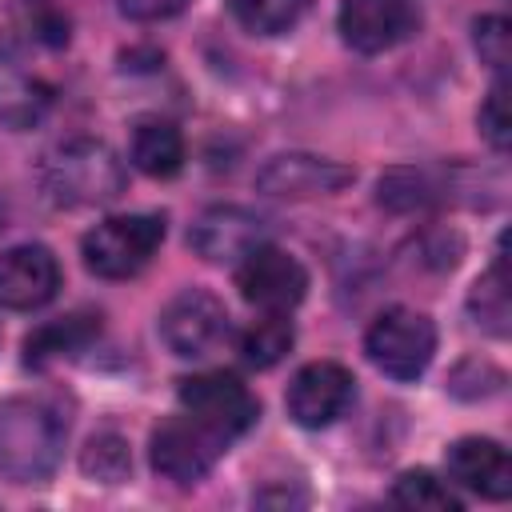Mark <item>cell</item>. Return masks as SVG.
<instances>
[{
  "label": "cell",
  "instance_id": "cell-15",
  "mask_svg": "<svg viewBox=\"0 0 512 512\" xmlns=\"http://www.w3.org/2000/svg\"><path fill=\"white\" fill-rule=\"evenodd\" d=\"M444 464L460 488H468L484 500H508L512 496V460L488 436H464V440L448 444Z\"/></svg>",
  "mask_w": 512,
  "mask_h": 512
},
{
  "label": "cell",
  "instance_id": "cell-19",
  "mask_svg": "<svg viewBox=\"0 0 512 512\" xmlns=\"http://www.w3.org/2000/svg\"><path fill=\"white\" fill-rule=\"evenodd\" d=\"M296 332H292V320L284 312H264L260 320L248 324V332L240 336V352L252 368H272L288 348H292Z\"/></svg>",
  "mask_w": 512,
  "mask_h": 512
},
{
  "label": "cell",
  "instance_id": "cell-10",
  "mask_svg": "<svg viewBox=\"0 0 512 512\" xmlns=\"http://www.w3.org/2000/svg\"><path fill=\"white\" fill-rule=\"evenodd\" d=\"M352 372L336 360H316L304 364L292 384H288V416L300 428H328L336 416H344V408L352 404Z\"/></svg>",
  "mask_w": 512,
  "mask_h": 512
},
{
  "label": "cell",
  "instance_id": "cell-18",
  "mask_svg": "<svg viewBox=\"0 0 512 512\" xmlns=\"http://www.w3.org/2000/svg\"><path fill=\"white\" fill-rule=\"evenodd\" d=\"M468 312L476 316L480 328H488L492 336H508V320H512V300H508V268H504V240L496 252V264L472 284L468 292Z\"/></svg>",
  "mask_w": 512,
  "mask_h": 512
},
{
  "label": "cell",
  "instance_id": "cell-23",
  "mask_svg": "<svg viewBox=\"0 0 512 512\" xmlns=\"http://www.w3.org/2000/svg\"><path fill=\"white\" fill-rule=\"evenodd\" d=\"M16 12H20V28H24L32 40H40V44H48V48L68 44V16H64L52 0H20Z\"/></svg>",
  "mask_w": 512,
  "mask_h": 512
},
{
  "label": "cell",
  "instance_id": "cell-24",
  "mask_svg": "<svg viewBox=\"0 0 512 512\" xmlns=\"http://www.w3.org/2000/svg\"><path fill=\"white\" fill-rule=\"evenodd\" d=\"M480 136L496 148V152H508V140H512V120H508V84L496 80L492 92L484 96L480 104Z\"/></svg>",
  "mask_w": 512,
  "mask_h": 512
},
{
  "label": "cell",
  "instance_id": "cell-1",
  "mask_svg": "<svg viewBox=\"0 0 512 512\" xmlns=\"http://www.w3.org/2000/svg\"><path fill=\"white\" fill-rule=\"evenodd\" d=\"M68 420L44 396L0 400V472L16 484L44 480L64 452Z\"/></svg>",
  "mask_w": 512,
  "mask_h": 512
},
{
  "label": "cell",
  "instance_id": "cell-7",
  "mask_svg": "<svg viewBox=\"0 0 512 512\" xmlns=\"http://www.w3.org/2000/svg\"><path fill=\"white\" fill-rule=\"evenodd\" d=\"M180 408L200 424H208L212 432H220L228 444L244 436L260 416V404L248 392V384H240L228 372H200L180 380Z\"/></svg>",
  "mask_w": 512,
  "mask_h": 512
},
{
  "label": "cell",
  "instance_id": "cell-22",
  "mask_svg": "<svg viewBox=\"0 0 512 512\" xmlns=\"http://www.w3.org/2000/svg\"><path fill=\"white\" fill-rule=\"evenodd\" d=\"M80 468L100 480V484H120L132 468V456H128V444L116 436V432H96L80 456Z\"/></svg>",
  "mask_w": 512,
  "mask_h": 512
},
{
  "label": "cell",
  "instance_id": "cell-9",
  "mask_svg": "<svg viewBox=\"0 0 512 512\" xmlns=\"http://www.w3.org/2000/svg\"><path fill=\"white\" fill-rule=\"evenodd\" d=\"M340 36L348 48L376 56L420 32L416 0H344L340 4Z\"/></svg>",
  "mask_w": 512,
  "mask_h": 512
},
{
  "label": "cell",
  "instance_id": "cell-6",
  "mask_svg": "<svg viewBox=\"0 0 512 512\" xmlns=\"http://www.w3.org/2000/svg\"><path fill=\"white\" fill-rule=\"evenodd\" d=\"M228 452V440L220 432H212L208 424H200L196 416H168L164 424H156L148 456L152 468L172 480V484H196L212 472V464Z\"/></svg>",
  "mask_w": 512,
  "mask_h": 512
},
{
  "label": "cell",
  "instance_id": "cell-21",
  "mask_svg": "<svg viewBox=\"0 0 512 512\" xmlns=\"http://www.w3.org/2000/svg\"><path fill=\"white\" fill-rule=\"evenodd\" d=\"M392 500L404 508H428V512H460V496L436 480L432 472H404L392 484Z\"/></svg>",
  "mask_w": 512,
  "mask_h": 512
},
{
  "label": "cell",
  "instance_id": "cell-8",
  "mask_svg": "<svg viewBox=\"0 0 512 512\" xmlns=\"http://www.w3.org/2000/svg\"><path fill=\"white\" fill-rule=\"evenodd\" d=\"M236 288L260 312H288V308H296L304 300L308 272H304V264L296 256H288L284 248H276V244L264 240V244H256L240 260Z\"/></svg>",
  "mask_w": 512,
  "mask_h": 512
},
{
  "label": "cell",
  "instance_id": "cell-16",
  "mask_svg": "<svg viewBox=\"0 0 512 512\" xmlns=\"http://www.w3.org/2000/svg\"><path fill=\"white\" fill-rule=\"evenodd\" d=\"M132 164L144 172V176H156V180H168L180 172L184 164V136L176 124L168 120H140L132 128V148H128Z\"/></svg>",
  "mask_w": 512,
  "mask_h": 512
},
{
  "label": "cell",
  "instance_id": "cell-5",
  "mask_svg": "<svg viewBox=\"0 0 512 512\" xmlns=\"http://www.w3.org/2000/svg\"><path fill=\"white\" fill-rule=\"evenodd\" d=\"M156 328L172 356L200 360V356H212L228 340L232 320H228V308L208 288H184L164 304Z\"/></svg>",
  "mask_w": 512,
  "mask_h": 512
},
{
  "label": "cell",
  "instance_id": "cell-26",
  "mask_svg": "<svg viewBox=\"0 0 512 512\" xmlns=\"http://www.w3.org/2000/svg\"><path fill=\"white\" fill-rule=\"evenodd\" d=\"M120 4V12L128 16V20H168V16H176V12H184V4L188 0H116Z\"/></svg>",
  "mask_w": 512,
  "mask_h": 512
},
{
  "label": "cell",
  "instance_id": "cell-13",
  "mask_svg": "<svg viewBox=\"0 0 512 512\" xmlns=\"http://www.w3.org/2000/svg\"><path fill=\"white\" fill-rule=\"evenodd\" d=\"M52 84L28 64L20 44L0 40V124L32 128L52 108Z\"/></svg>",
  "mask_w": 512,
  "mask_h": 512
},
{
  "label": "cell",
  "instance_id": "cell-17",
  "mask_svg": "<svg viewBox=\"0 0 512 512\" xmlns=\"http://www.w3.org/2000/svg\"><path fill=\"white\" fill-rule=\"evenodd\" d=\"M100 332V316L92 312H72V316H60V320H48L44 328H36L28 340H24V364H48V360H60V356H76L92 336Z\"/></svg>",
  "mask_w": 512,
  "mask_h": 512
},
{
  "label": "cell",
  "instance_id": "cell-20",
  "mask_svg": "<svg viewBox=\"0 0 512 512\" xmlns=\"http://www.w3.org/2000/svg\"><path fill=\"white\" fill-rule=\"evenodd\" d=\"M228 8H232V16H236L248 32H256V36H276V32H288V28L304 16L308 0H228Z\"/></svg>",
  "mask_w": 512,
  "mask_h": 512
},
{
  "label": "cell",
  "instance_id": "cell-12",
  "mask_svg": "<svg viewBox=\"0 0 512 512\" xmlns=\"http://www.w3.org/2000/svg\"><path fill=\"white\" fill-rule=\"evenodd\" d=\"M60 288V264L44 244H16L0 252V308L32 312Z\"/></svg>",
  "mask_w": 512,
  "mask_h": 512
},
{
  "label": "cell",
  "instance_id": "cell-3",
  "mask_svg": "<svg viewBox=\"0 0 512 512\" xmlns=\"http://www.w3.org/2000/svg\"><path fill=\"white\" fill-rule=\"evenodd\" d=\"M160 240H164V216L132 212V216L100 220L80 240V252H84L88 272H96L104 280H128L156 256Z\"/></svg>",
  "mask_w": 512,
  "mask_h": 512
},
{
  "label": "cell",
  "instance_id": "cell-25",
  "mask_svg": "<svg viewBox=\"0 0 512 512\" xmlns=\"http://www.w3.org/2000/svg\"><path fill=\"white\" fill-rule=\"evenodd\" d=\"M476 52L484 64H492L496 72L508 68V56H512V24L504 16H484L476 20Z\"/></svg>",
  "mask_w": 512,
  "mask_h": 512
},
{
  "label": "cell",
  "instance_id": "cell-14",
  "mask_svg": "<svg viewBox=\"0 0 512 512\" xmlns=\"http://www.w3.org/2000/svg\"><path fill=\"white\" fill-rule=\"evenodd\" d=\"M344 184H352V168L324 160V156H304V152H288L276 156L260 168L256 188L268 196H288V200H308V196H332Z\"/></svg>",
  "mask_w": 512,
  "mask_h": 512
},
{
  "label": "cell",
  "instance_id": "cell-4",
  "mask_svg": "<svg viewBox=\"0 0 512 512\" xmlns=\"http://www.w3.org/2000/svg\"><path fill=\"white\" fill-rule=\"evenodd\" d=\"M364 352L368 360L392 376V380H416L436 352V328L424 312L416 308H388L372 320L368 336H364Z\"/></svg>",
  "mask_w": 512,
  "mask_h": 512
},
{
  "label": "cell",
  "instance_id": "cell-11",
  "mask_svg": "<svg viewBox=\"0 0 512 512\" xmlns=\"http://www.w3.org/2000/svg\"><path fill=\"white\" fill-rule=\"evenodd\" d=\"M268 240V224L240 208V204H216L208 208L192 232H188V244L196 256H204L208 264H232V260H244L256 244Z\"/></svg>",
  "mask_w": 512,
  "mask_h": 512
},
{
  "label": "cell",
  "instance_id": "cell-2",
  "mask_svg": "<svg viewBox=\"0 0 512 512\" xmlns=\"http://www.w3.org/2000/svg\"><path fill=\"white\" fill-rule=\"evenodd\" d=\"M124 180H128L124 160L104 140H92V136L64 140L48 148L40 160V188L60 208L108 204L124 192Z\"/></svg>",
  "mask_w": 512,
  "mask_h": 512
}]
</instances>
